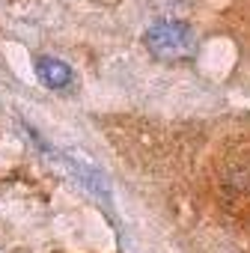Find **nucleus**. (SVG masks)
Here are the masks:
<instances>
[{"instance_id": "obj_2", "label": "nucleus", "mask_w": 250, "mask_h": 253, "mask_svg": "<svg viewBox=\"0 0 250 253\" xmlns=\"http://www.w3.org/2000/svg\"><path fill=\"white\" fill-rule=\"evenodd\" d=\"M36 72H39L42 84L51 86V89H66L72 84V69L63 60H57V57H39Z\"/></svg>"}, {"instance_id": "obj_1", "label": "nucleus", "mask_w": 250, "mask_h": 253, "mask_svg": "<svg viewBox=\"0 0 250 253\" xmlns=\"http://www.w3.org/2000/svg\"><path fill=\"white\" fill-rule=\"evenodd\" d=\"M146 45L158 60H191L197 54V33L182 21H158L146 30Z\"/></svg>"}]
</instances>
